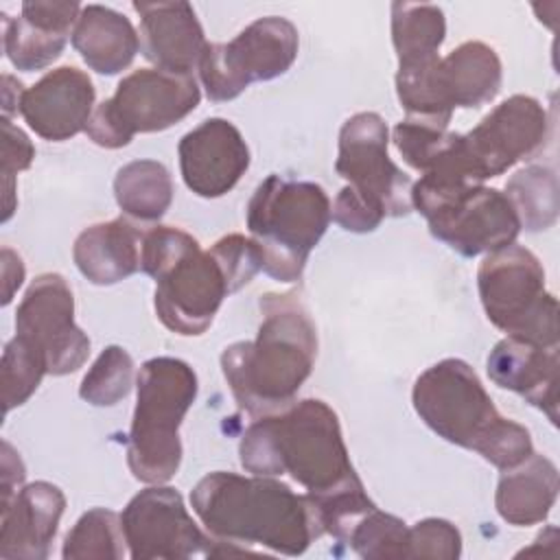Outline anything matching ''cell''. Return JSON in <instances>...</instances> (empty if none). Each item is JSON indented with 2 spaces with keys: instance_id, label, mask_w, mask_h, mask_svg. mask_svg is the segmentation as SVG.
<instances>
[{
  "instance_id": "30",
  "label": "cell",
  "mask_w": 560,
  "mask_h": 560,
  "mask_svg": "<svg viewBox=\"0 0 560 560\" xmlns=\"http://www.w3.org/2000/svg\"><path fill=\"white\" fill-rule=\"evenodd\" d=\"M46 370L42 350L26 337L15 335L2 352V402L9 413L13 407L24 405L39 387Z\"/></svg>"
},
{
  "instance_id": "15",
  "label": "cell",
  "mask_w": 560,
  "mask_h": 560,
  "mask_svg": "<svg viewBox=\"0 0 560 560\" xmlns=\"http://www.w3.org/2000/svg\"><path fill=\"white\" fill-rule=\"evenodd\" d=\"M225 295L230 287L217 258L210 249L197 247L155 280V313L177 335H201L210 328Z\"/></svg>"
},
{
  "instance_id": "29",
  "label": "cell",
  "mask_w": 560,
  "mask_h": 560,
  "mask_svg": "<svg viewBox=\"0 0 560 560\" xmlns=\"http://www.w3.org/2000/svg\"><path fill=\"white\" fill-rule=\"evenodd\" d=\"M120 516L105 508L88 510L66 534L61 556L66 560H118L125 556Z\"/></svg>"
},
{
  "instance_id": "16",
  "label": "cell",
  "mask_w": 560,
  "mask_h": 560,
  "mask_svg": "<svg viewBox=\"0 0 560 560\" xmlns=\"http://www.w3.org/2000/svg\"><path fill=\"white\" fill-rule=\"evenodd\" d=\"M177 153L184 184L206 199L230 192L249 168V147L225 118H208L188 131Z\"/></svg>"
},
{
  "instance_id": "5",
  "label": "cell",
  "mask_w": 560,
  "mask_h": 560,
  "mask_svg": "<svg viewBox=\"0 0 560 560\" xmlns=\"http://www.w3.org/2000/svg\"><path fill=\"white\" fill-rule=\"evenodd\" d=\"M411 208L427 219L438 241L466 258L508 247L521 232L518 214L505 192L448 168L422 173L411 186Z\"/></svg>"
},
{
  "instance_id": "37",
  "label": "cell",
  "mask_w": 560,
  "mask_h": 560,
  "mask_svg": "<svg viewBox=\"0 0 560 560\" xmlns=\"http://www.w3.org/2000/svg\"><path fill=\"white\" fill-rule=\"evenodd\" d=\"M332 219L337 225H341L348 232H372L381 225V221L385 219V212L381 206H376L374 201H370L368 197H363L361 192H357L350 186H343L332 203Z\"/></svg>"
},
{
  "instance_id": "13",
  "label": "cell",
  "mask_w": 560,
  "mask_h": 560,
  "mask_svg": "<svg viewBox=\"0 0 560 560\" xmlns=\"http://www.w3.org/2000/svg\"><path fill=\"white\" fill-rule=\"evenodd\" d=\"M389 129L376 112L350 116L339 131L335 171L350 188L383 208L385 217H405L411 210L413 182L387 155Z\"/></svg>"
},
{
  "instance_id": "23",
  "label": "cell",
  "mask_w": 560,
  "mask_h": 560,
  "mask_svg": "<svg viewBox=\"0 0 560 560\" xmlns=\"http://www.w3.org/2000/svg\"><path fill=\"white\" fill-rule=\"evenodd\" d=\"M70 37L81 59L98 74H118L140 50L129 18L103 4L83 7Z\"/></svg>"
},
{
  "instance_id": "33",
  "label": "cell",
  "mask_w": 560,
  "mask_h": 560,
  "mask_svg": "<svg viewBox=\"0 0 560 560\" xmlns=\"http://www.w3.org/2000/svg\"><path fill=\"white\" fill-rule=\"evenodd\" d=\"M448 138H451V131H446V127L435 125L431 120L407 116L394 127L396 149L400 151L402 160L420 173H427L431 168V164L444 151Z\"/></svg>"
},
{
  "instance_id": "4",
  "label": "cell",
  "mask_w": 560,
  "mask_h": 560,
  "mask_svg": "<svg viewBox=\"0 0 560 560\" xmlns=\"http://www.w3.org/2000/svg\"><path fill=\"white\" fill-rule=\"evenodd\" d=\"M413 409L440 438L479 453L499 470L534 453L529 431L499 413L477 372L462 359L427 368L413 383Z\"/></svg>"
},
{
  "instance_id": "26",
  "label": "cell",
  "mask_w": 560,
  "mask_h": 560,
  "mask_svg": "<svg viewBox=\"0 0 560 560\" xmlns=\"http://www.w3.org/2000/svg\"><path fill=\"white\" fill-rule=\"evenodd\" d=\"M446 37V20L440 7L418 2L392 4V42L398 66H411L438 57Z\"/></svg>"
},
{
  "instance_id": "38",
  "label": "cell",
  "mask_w": 560,
  "mask_h": 560,
  "mask_svg": "<svg viewBox=\"0 0 560 560\" xmlns=\"http://www.w3.org/2000/svg\"><path fill=\"white\" fill-rule=\"evenodd\" d=\"M35 158V147L28 136L9 118H2V175L15 179V173L26 171Z\"/></svg>"
},
{
  "instance_id": "6",
  "label": "cell",
  "mask_w": 560,
  "mask_h": 560,
  "mask_svg": "<svg viewBox=\"0 0 560 560\" xmlns=\"http://www.w3.org/2000/svg\"><path fill=\"white\" fill-rule=\"evenodd\" d=\"M136 387L127 464L138 481L166 483L182 464L179 424L197 398V374L182 359L155 357L140 368Z\"/></svg>"
},
{
  "instance_id": "21",
  "label": "cell",
  "mask_w": 560,
  "mask_h": 560,
  "mask_svg": "<svg viewBox=\"0 0 560 560\" xmlns=\"http://www.w3.org/2000/svg\"><path fill=\"white\" fill-rule=\"evenodd\" d=\"M142 234L127 219L94 223L85 228L72 247L77 269L98 287L116 284L140 269Z\"/></svg>"
},
{
  "instance_id": "25",
  "label": "cell",
  "mask_w": 560,
  "mask_h": 560,
  "mask_svg": "<svg viewBox=\"0 0 560 560\" xmlns=\"http://www.w3.org/2000/svg\"><path fill=\"white\" fill-rule=\"evenodd\" d=\"M114 197L120 210L138 221H158L173 201V179L168 168L155 160H133L118 168Z\"/></svg>"
},
{
  "instance_id": "10",
  "label": "cell",
  "mask_w": 560,
  "mask_h": 560,
  "mask_svg": "<svg viewBox=\"0 0 560 560\" xmlns=\"http://www.w3.org/2000/svg\"><path fill=\"white\" fill-rule=\"evenodd\" d=\"M549 129L547 109L534 96L514 94L468 133H457L451 158L464 177L483 184L542 151Z\"/></svg>"
},
{
  "instance_id": "3",
  "label": "cell",
  "mask_w": 560,
  "mask_h": 560,
  "mask_svg": "<svg viewBox=\"0 0 560 560\" xmlns=\"http://www.w3.org/2000/svg\"><path fill=\"white\" fill-rule=\"evenodd\" d=\"M256 339L236 341L221 354V370L241 409L254 418L271 416L295 402L317 357V332L293 295L267 293Z\"/></svg>"
},
{
  "instance_id": "9",
  "label": "cell",
  "mask_w": 560,
  "mask_h": 560,
  "mask_svg": "<svg viewBox=\"0 0 560 560\" xmlns=\"http://www.w3.org/2000/svg\"><path fill=\"white\" fill-rule=\"evenodd\" d=\"M201 101L192 74L140 68L127 74L112 98L94 107L88 138L105 149H120L136 133L164 131L186 118Z\"/></svg>"
},
{
  "instance_id": "41",
  "label": "cell",
  "mask_w": 560,
  "mask_h": 560,
  "mask_svg": "<svg viewBox=\"0 0 560 560\" xmlns=\"http://www.w3.org/2000/svg\"><path fill=\"white\" fill-rule=\"evenodd\" d=\"M24 90L26 88L15 77L11 74L2 77V118H9L11 114L20 112V101Z\"/></svg>"
},
{
  "instance_id": "12",
  "label": "cell",
  "mask_w": 560,
  "mask_h": 560,
  "mask_svg": "<svg viewBox=\"0 0 560 560\" xmlns=\"http://www.w3.org/2000/svg\"><path fill=\"white\" fill-rule=\"evenodd\" d=\"M120 523L133 560L217 558L247 551L203 534L188 514L182 494L175 488L160 483L140 490L122 510Z\"/></svg>"
},
{
  "instance_id": "40",
  "label": "cell",
  "mask_w": 560,
  "mask_h": 560,
  "mask_svg": "<svg viewBox=\"0 0 560 560\" xmlns=\"http://www.w3.org/2000/svg\"><path fill=\"white\" fill-rule=\"evenodd\" d=\"M0 260H2V306H7L24 280V262L11 247H2Z\"/></svg>"
},
{
  "instance_id": "39",
  "label": "cell",
  "mask_w": 560,
  "mask_h": 560,
  "mask_svg": "<svg viewBox=\"0 0 560 560\" xmlns=\"http://www.w3.org/2000/svg\"><path fill=\"white\" fill-rule=\"evenodd\" d=\"M2 466H0V490H2V503L9 501L22 486H24V464L18 455V451L4 440L2 442Z\"/></svg>"
},
{
  "instance_id": "32",
  "label": "cell",
  "mask_w": 560,
  "mask_h": 560,
  "mask_svg": "<svg viewBox=\"0 0 560 560\" xmlns=\"http://www.w3.org/2000/svg\"><path fill=\"white\" fill-rule=\"evenodd\" d=\"M346 542L365 560L407 558L409 527L398 516L372 508L357 521Z\"/></svg>"
},
{
  "instance_id": "14",
  "label": "cell",
  "mask_w": 560,
  "mask_h": 560,
  "mask_svg": "<svg viewBox=\"0 0 560 560\" xmlns=\"http://www.w3.org/2000/svg\"><path fill=\"white\" fill-rule=\"evenodd\" d=\"M15 335L42 350L52 376L77 372L90 354V339L74 324L72 291L59 273H42L31 282L15 313Z\"/></svg>"
},
{
  "instance_id": "19",
  "label": "cell",
  "mask_w": 560,
  "mask_h": 560,
  "mask_svg": "<svg viewBox=\"0 0 560 560\" xmlns=\"http://www.w3.org/2000/svg\"><path fill=\"white\" fill-rule=\"evenodd\" d=\"M140 50L158 70L190 74L206 48L203 28L188 2H133Z\"/></svg>"
},
{
  "instance_id": "34",
  "label": "cell",
  "mask_w": 560,
  "mask_h": 560,
  "mask_svg": "<svg viewBox=\"0 0 560 560\" xmlns=\"http://www.w3.org/2000/svg\"><path fill=\"white\" fill-rule=\"evenodd\" d=\"M197 247L201 245L192 234L171 225H155L153 230L142 234L140 267L147 276L158 280L162 273H166L175 262H179Z\"/></svg>"
},
{
  "instance_id": "22",
  "label": "cell",
  "mask_w": 560,
  "mask_h": 560,
  "mask_svg": "<svg viewBox=\"0 0 560 560\" xmlns=\"http://www.w3.org/2000/svg\"><path fill=\"white\" fill-rule=\"evenodd\" d=\"M558 468L556 464L538 453H532L518 466L503 470L494 505L499 516L514 525L527 527L542 523L558 497Z\"/></svg>"
},
{
  "instance_id": "7",
  "label": "cell",
  "mask_w": 560,
  "mask_h": 560,
  "mask_svg": "<svg viewBox=\"0 0 560 560\" xmlns=\"http://www.w3.org/2000/svg\"><path fill=\"white\" fill-rule=\"evenodd\" d=\"M330 212V199L315 182L276 173L262 179L247 203V230L262 254V271L280 282L298 280Z\"/></svg>"
},
{
  "instance_id": "31",
  "label": "cell",
  "mask_w": 560,
  "mask_h": 560,
  "mask_svg": "<svg viewBox=\"0 0 560 560\" xmlns=\"http://www.w3.org/2000/svg\"><path fill=\"white\" fill-rule=\"evenodd\" d=\"M133 385V361L120 346H107L81 381L79 396L94 407H112L127 398Z\"/></svg>"
},
{
  "instance_id": "24",
  "label": "cell",
  "mask_w": 560,
  "mask_h": 560,
  "mask_svg": "<svg viewBox=\"0 0 560 560\" xmlns=\"http://www.w3.org/2000/svg\"><path fill=\"white\" fill-rule=\"evenodd\" d=\"M440 88L451 109L481 107L501 90V59L483 42H464L440 57Z\"/></svg>"
},
{
  "instance_id": "17",
  "label": "cell",
  "mask_w": 560,
  "mask_h": 560,
  "mask_svg": "<svg viewBox=\"0 0 560 560\" xmlns=\"http://www.w3.org/2000/svg\"><path fill=\"white\" fill-rule=\"evenodd\" d=\"M94 96L92 79L83 70L61 66L24 90L20 114L39 138L63 142L85 131L94 112Z\"/></svg>"
},
{
  "instance_id": "27",
  "label": "cell",
  "mask_w": 560,
  "mask_h": 560,
  "mask_svg": "<svg viewBox=\"0 0 560 560\" xmlns=\"http://www.w3.org/2000/svg\"><path fill=\"white\" fill-rule=\"evenodd\" d=\"M505 195L512 201L521 228L549 230L558 219V175L549 166L532 164L510 177Z\"/></svg>"
},
{
  "instance_id": "1",
  "label": "cell",
  "mask_w": 560,
  "mask_h": 560,
  "mask_svg": "<svg viewBox=\"0 0 560 560\" xmlns=\"http://www.w3.org/2000/svg\"><path fill=\"white\" fill-rule=\"evenodd\" d=\"M190 503L210 536L247 551L300 556L324 534L313 499L273 477L217 470L197 481Z\"/></svg>"
},
{
  "instance_id": "8",
  "label": "cell",
  "mask_w": 560,
  "mask_h": 560,
  "mask_svg": "<svg viewBox=\"0 0 560 560\" xmlns=\"http://www.w3.org/2000/svg\"><path fill=\"white\" fill-rule=\"evenodd\" d=\"M486 317L508 337L558 348V300L545 289L540 260L523 245L490 252L477 271Z\"/></svg>"
},
{
  "instance_id": "35",
  "label": "cell",
  "mask_w": 560,
  "mask_h": 560,
  "mask_svg": "<svg viewBox=\"0 0 560 560\" xmlns=\"http://www.w3.org/2000/svg\"><path fill=\"white\" fill-rule=\"evenodd\" d=\"M210 254L217 258L228 280L230 293L252 282V278L262 269V254L252 236L228 234L210 247Z\"/></svg>"
},
{
  "instance_id": "11",
  "label": "cell",
  "mask_w": 560,
  "mask_h": 560,
  "mask_svg": "<svg viewBox=\"0 0 560 560\" xmlns=\"http://www.w3.org/2000/svg\"><path fill=\"white\" fill-rule=\"evenodd\" d=\"M298 28L287 18L267 15L245 26L228 44H206L199 79L212 101H232L254 81L284 74L298 57Z\"/></svg>"
},
{
  "instance_id": "28",
  "label": "cell",
  "mask_w": 560,
  "mask_h": 560,
  "mask_svg": "<svg viewBox=\"0 0 560 560\" xmlns=\"http://www.w3.org/2000/svg\"><path fill=\"white\" fill-rule=\"evenodd\" d=\"M66 42L68 33L52 31L24 15L9 18L2 13V48L9 61L22 72L50 66L66 48Z\"/></svg>"
},
{
  "instance_id": "18",
  "label": "cell",
  "mask_w": 560,
  "mask_h": 560,
  "mask_svg": "<svg viewBox=\"0 0 560 560\" xmlns=\"http://www.w3.org/2000/svg\"><path fill=\"white\" fill-rule=\"evenodd\" d=\"M66 508L63 492L48 483L35 481L22 486L2 503L0 521V558L7 560H44L57 536L59 518Z\"/></svg>"
},
{
  "instance_id": "20",
  "label": "cell",
  "mask_w": 560,
  "mask_h": 560,
  "mask_svg": "<svg viewBox=\"0 0 560 560\" xmlns=\"http://www.w3.org/2000/svg\"><path fill=\"white\" fill-rule=\"evenodd\" d=\"M558 348L516 337L501 339L488 354L486 370L494 385L521 394L558 424Z\"/></svg>"
},
{
  "instance_id": "36",
  "label": "cell",
  "mask_w": 560,
  "mask_h": 560,
  "mask_svg": "<svg viewBox=\"0 0 560 560\" xmlns=\"http://www.w3.org/2000/svg\"><path fill=\"white\" fill-rule=\"evenodd\" d=\"M462 553L459 529L444 518H424L409 527L407 558L455 560Z\"/></svg>"
},
{
  "instance_id": "2",
  "label": "cell",
  "mask_w": 560,
  "mask_h": 560,
  "mask_svg": "<svg viewBox=\"0 0 560 560\" xmlns=\"http://www.w3.org/2000/svg\"><path fill=\"white\" fill-rule=\"evenodd\" d=\"M238 455L247 472H289L317 501L363 486L350 464L339 418L319 398H304L256 418L243 433Z\"/></svg>"
}]
</instances>
